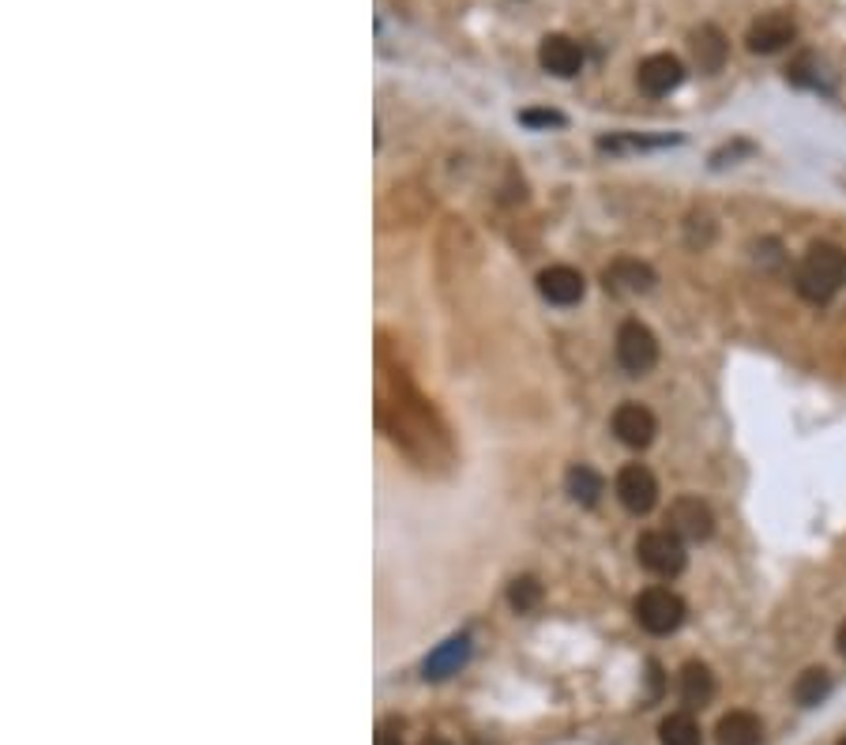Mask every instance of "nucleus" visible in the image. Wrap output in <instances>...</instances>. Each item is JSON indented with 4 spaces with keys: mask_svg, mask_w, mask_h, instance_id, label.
Segmentation results:
<instances>
[{
    "mask_svg": "<svg viewBox=\"0 0 846 745\" xmlns=\"http://www.w3.org/2000/svg\"><path fill=\"white\" fill-rule=\"evenodd\" d=\"M843 283H846V252L839 245L816 241L798 264V275H794L798 294L813 305H824L843 291Z\"/></svg>",
    "mask_w": 846,
    "mask_h": 745,
    "instance_id": "f257e3e1",
    "label": "nucleus"
},
{
    "mask_svg": "<svg viewBox=\"0 0 846 745\" xmlns=\"http://www.w3.org/2000/svg\"><path fill=\"white\" fill-rule=\"evenodd\" d=\"M636 621H640V629H647L651 636L677 633V629H681V621H685L681 595H674L669 587H647V591H640Z\"/></svg>",
    "mask_w": 846,
    "mask_h": 745,
    "instance_id": "f03ea898",
    "label": "nucleus"
},
{
    "mask_svg": "<svg viewBox=\"0 0 846 745\" xmlns=\"http://www.w3.org/2000/svg\"><path fill=\"white\" fill-rule=\"evenodd\" d=\"M617 362H621V370L629 376H643L655 370L658 343H655V336H651L647 324L624 320L621 328H617Z\"/></svg>",
    "mask_w": 846,
    "mask_h": 745,
    "instance_id": "7ed1b4c3",
    "label": "nucleus"
},
{
    "mask_svg": "<svg viewBox=\"0 0 846 745\" xmlns=\"http://www.w3.org/2000/svg\"><path fill=\"white\" fill-rule=\"evenodd\" d=\"M636 557L647 573L655 576H677L685 568V539L674 531H643L636 542Z\"/></svg>",
    "mask_w": 846,
    "mask_h": 745,
    "instance_id": "20e7f679",
    "label": "nucleus"
},
{
    "mask_svg": "<svg viewBox=\"0 0 846 745\" xmlns=\"http://www.w3.org/2000/svg\"><path fill=\"white\" fill-rule=\"evenodd\" d=\"M613 489H617V497H621V505L636 516L651 512L655 501H658V482L647 467H643V463H629V467L617 471Z\"/></svg>",
    "mask_w": 846,
    "mask_h": 745,
    "instance_id": "39448f33",
    "label": "nucleus"
},
{
    "mask_svg": "<svg viewBox=\"0 0 846 745\" xmlns=\"http://www.w3.org/2000/svg\"><path fill=\"white\" fill-rule=\"evenodd\" d=\"M669 531L681 534L685 542H703L711 539V531H715V516H711V508L700 501V497H677L674 505H669Z\"/></svg>",
    "mask_w": 846,
    "mask_h": 745,
    "instance_id": "423d86ee",
    "label": "nucleus"
},
{
    "mask_svg": "<svg viewBox=\"0 0 846 745\" xmlns=\"http://www.w3.org/2000/svg\"><path fill=\"white\" fill-rule=\"evenodd\" d=\"M794 38H798L794 20H790L787 12H768V15H760L753 27H748L745 42H748L753 54H779V49H787Z\"/></svg>",
    "mask_w": 846,
    "mask_h": 745,
    "instance_id": "0eeeda50",
    "label": "nucleus"
},
{
    "mask_svg": "<svg viewBox=\"0 0 846 745\" xmlns=\"http://www.w3.org/2000/svg\"><path fill=\"white\" fill-rule=\"evenodd\" d=\"M613 433L621 444H629V449H647L651 441H655V415H651L643 403H621V407L613 410Z\"/></svg>",
    "mask_w": 846,
    "mask_h": 745,
    "instance_id": "6e6552de",
    "label": "nucleus"
},
{
    "mask_svg": "<svg viewBox=\"0 0 846 745\" xmlns=\"http://www.w3.org/2000/svg\"><path fill=\"white\" fill-rule=\"evenodd\" d=\"M636 80H640L643 94H651V99H663V94H669L677 83L685 80V68H681V60H677L674 54H655V57L640 60Z\"/></svg>",
    "mask_w": 846,
    "mask_h": 745,
    "instance_id": "1a4fd4ad",
    "label": "nucleus"
},
{
    "mask_svg": "<svg viewBox=\"0 0 846 745\" xmlns=\"http://www.w3.org/2000/svg\"><path fill=\"white\" fill-rule=\"evenodd\" d=\"M539 60L545 72L561 76V80H572V76H579V68H584V49H579L572 38H564V34H545L539 46Z\"/></svg>",
    "mask_w": 846,
    "mask_h": 745,
    "instance_id": "9d476101",
    "label": "nucleus"
},
{
    "mask_svg": "<svg viewBox=\"0 0 846 745\" xmlns=\"http://www.w3.org/2000/svg\"><path fill=\"white\" fill-rule=\"evenodd\" d=\"M584 291H587L584 275L568 264H553L539 275V294L550 305H576L579 297H584Z\"/></svg>",
    "mask_w": 846,
    "mask_h": 745,
    "instance_id": "9b49d317",
    "label": "nucleus"
},
{
    "mask_svg": "<svg viewBox=\"0 0 846 745\" xmlns=\"http://www.w3.org/2000/svg\"><path fill=\"white\" fill-rule=\"evenodd\" d=\"M471 659V636L460 633V636H448L437 652H429L426 666H421V678L426 681H444L452 674L463 670V663Z\"/></svg>",
    "mask_w": 846,
    "mask_h": 745,
    "instance_id": "f8f14e48",
    "label": "nucleus"
},
{
    "mask_svg": "<svg viewBox=\"0 0 846 745\" xmlns=\"http://www.w3.org/2000/svg\"><path fill=\"white\" fill-rule=\"evenodd\" d=\"M689 46H692V60H696V68H700V72L711 76V72H719V68L726 65L730 46H726V38H722L719 27H700V31H692Z\"/></svg>",
    "mask_w": 846,
    "mask_h": 745,
    "instance_id": "ddd939ff",
    "label": "nucleus"
},
{
    "mask_svg": "<svg viewBox=\"0 0 846 745\" xmlns=\"http://www.w3.org/2000/svg\"><path fill=\"white\" fill-rule=\"evenodd\" d=\"M606 286L621 294H643L655 286V271L640 264V260H613V264L606 268Z\"/></svg>",
    "mask_w": 846,
    "mask_h": 745,
    "instance_id": "4468645a",
    "label": "nucleus"
},
{
    "mask_svg": "<svg viewBox=\"0 0 846 745\" xmlns=\"http://www.w3.org/2000/svg\"><path fill=\"white\" fill-rule=\"evenodd\" d=\"M715 738H719V745H760L764 723L753 712H730L719 719Z\"/></svg>",
    "mask_w": 846,
    "mask_h": 745,
    "instance_id": "2eb2a0df",
    "label": "nucleus"
},
{
    "mask_svg": "<svg viewBox=\"0 0 846 745\" xmlns=\"http://www.w3.org/2000/svg\"><path fill=\"white\" fill-rule=\"evenodd\" d=\"M715 697V674L708 663H685L681 666V700L689 708H708Z\"/></svg>",
    "mask_w": 846,
    "mask_h": 745,
    "instance_id": "dca6fc26",
    "label": "nucleus"
},
{
    "mask_svg": "<svg viewBox=\"0 0 846 745\" xmlns=\"http://www.w3.org/2000/svg\"><path fill=\"white\" fill-rule=\"evenodd\" d=\"M658 742L663 745H703V731L692 712H669L658 723Z\"/></svg>",
    "mask_w": 846,
    "mask_h": 745,
    "instance_id": "f3484780",
    "label": "nucleus"
},
{
    "mask_svg": "<svg viewBox=\"0 0 846 745\" xmlns=\"http://www.w3.org/2000/svg\"><path fill=\"white\" fill-rule=\"evenodd\" d=\"M564 489L572 494V501L579 505H595L598 497L606 494V482L602 475H598L595 467H587V463H579V467H572L568 475H564Z\"/></svg>",
    "mask_w": 846,
    "mask_h": 745,
    "instance_id": "a211bd4d",
    "label": "nucleus"
},
{
    "mask_svg": "<svg viewBox=\"0 0 846 745\" xmlns=\"http://www.w3.org/2000/svg\"><path fill=\"white\" fill-rule=\"evenodd\" d=\"M827 692H832V674H827L824 666H809L805 674H798V681H794V700H798L801 708L824 704Z\"/></svg>",
    "mask_w": 846,
    "mask_h": 745,
    "instance_id": "6ab92c4d",
    "label": "nucleus"
},
{
    "mask_svg": "<svg viewBox=\"0 0 846 745\" xmlns=\"http://www.w3.org/2000/svg\"><path fill=\"white\" fill-rule=\"evenodd\" d=\"M508 607L516 613H534L542 607V584L534 576H519L508 584Z\"/></svg>",
    "mask_w": 846,
    "mask_h": 745,
    "instance_id": "aec40b11",
    "label": "nucleus"
},
{
    "mask_svg": "<svg viewBox=\"0 0 846 745\" xmlns=\"http://www.w3.org/2000/svg\"><path fill=\"white\" fill-rule=\"evenodd\" d=\"M519 121L523 125H531V128H557V125H564V117L557 110H523L519 113Z\"/></svg>",
    "mask_w": 846,
    "mask_h": 745,
    "instance_id": "412c9836",
    "label": "nucleus"
},
{
    "mask_svg": "<svg viewBox=\"0 0 846 745\" xmlns=\"http://www.w3.org/2000/svg\"><path fill=\"white\" fill-rule=\"evenodd\" d=\"M376 745H403V742H399V734H387V731H381V734H376Z\"/></svg>",
    "mask_w": 846,
    "mask_h": 745,
    "instance_id": "4be33fe9",
    "label": "nucleus"
},
{
    "mask_svg": "<svg viewBox=\"0 0 846 745\" xmlns=\"http://www.w3.org/2000/svg\"><path fill=\"white\" fill-rule=\"evenodd\" d=\"M835 640H839V652L846 655V621H843V625H839V636H835Z\"/></svg>",
    "mask_w": 846,
    "mask_h": 745,
    "instance_id": "5701e85b",
    "label": "nucleus"
},
{
    "mask_svg": "<svg viewBox=\"0 0 846 745\" xmlns=\"http://www.w3.org/2000/svg\"><path fill=\"white\" fill-rule=\"evenodd\" d=\"M421 745H452V742H448V738H437V734H433V738H426Z\"/></svg>",
    "mask_w": 846,
    "mask_h": 745,
    "instance_id": "b1692460",
    "label": "nucleus"
},
{
    "mask_svg": "<svg viewBox=\"0 0 846 745\" xmlns=\"http://www.w3.org/2000/svg\"><path fill=\"white\" fill-rule=\"evenodd\" d=\"M839 745H846V738H843V742H839Z\"/></svg>",
    "mask_w": 846,
    "mask_h": 745,
    "instance_id": "393cba45",
    "label": "nucleus"
}]
</instances>
